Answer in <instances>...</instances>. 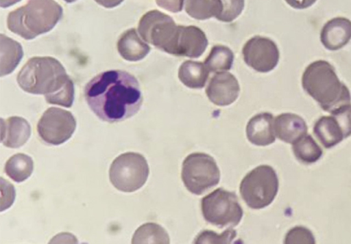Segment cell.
Returning a JSON list of instances; mask_svg holds the SVG:
<instances>
[{"instance_id":"5b68a950","label":"cell","mask_w":351,"mask_h":244,"mask_svg":"<svg viewBox=\"0 0 351 244\" xmlns=\"http://www.w3.org/2000/svg\"><path fill=\"white\" fill-rule=\"evenodd\" d=\"M138 32L145 42L158 49L178 56L180 25L172 18L157 10L146 12L141 18Z\"/></svg>"},{"instance_id":"4fadbf2b","label":"cell","mask_w":351,"mask_h":244,"mask_svg":"<svg viewBox=\"0 0 351 244\" xmlns=\"http://www.w3.org/2000/svg\"><path fill=\"white\" fill-rule=\"evenodd\" d=\"M239 84L236 77L228 72H218L210 79L206 90L213 103L226 106L234 103L239 94Z\"/></svg>"},{"instance_id":"4dcf8cb0","label":"cell","mask_w":351,"mask_h":244,"mask_svg":"<svg viewBox=\"0 0 351 244\" xmlns=\"http://www.w3.org/2000/svg\"><path fill=\"white\" fill-rule=\"evenodd\" d=\"M317 0H285L287 4L295 9H306L313 5Z\"/></svg>"},{"instance_id":"5bb4252c","label":"cell","mask_w":351,"mask_h":244,"mask_svg":"<svg viewBox=\"0 0 351 244\" xmlns=\"http://www.w3.org/2000/svg\"><path fill=\"white\" fill-rule=\"evenodd\" d=\"M351 40V21L344 17H335L327 21L320 33V40L330 51H337Z\"/></svg>"},{"instance_id":"d4e9b609","label":"cell","mask_w":351,"mask_h":244,"mask_svg":"<svg viewBox=\"0 0 351 244\" xmlns=\"http://www.w3.org/2000/svg\"><path fill=\"white\" fill-rule=\"evenodd\" d=\"M166 230L155 223H147L141 226L134 232L132 243H169Z\"/></svg>"},{"instance_id":"d6a6232c","label":"cell","mask_w":351,"mask_h":244,"mask_svg":"<svg viewBox=\"0 0 351 244\" xmlns=\"http://www.w3.org/2000/svg\"><path fill=\"white\" fill-rule=\"evenodd\" d=\"M20 1L21 0H1L0 4L1 8H8Z\"/></svg>"},{"instance_id":"30bf717a","label":"cell","mask_w":351,"mask_h":244,"mask_svg":"<svg viewBox=\"0 0 351 244\" xmlns=\"http://www.w3.org/2000/svg\"><path fill=\"white\" fill-rule=\"evenodd\" d=\"M76 128L73 114L58 107L47 109L37 124L41 139L51 145H60L71 138Z\"/></svg>"},{"instance_id":"52a82bcc","label":"cell","mask_w":351,"mask_h":244,"mask_svg":"<svg viewBox=\"0 0 351 244\" xmlns=\"http://www.w3.org/2000/svg\"><path fill=\"white\" fill-rule=\"evenodd\" d=\"M181 176L188 191L202 195L219 183L220 171L213 157L194 152L184 160Z\"/></svg>"},{"instance_id":"ffe728a7","label":"cell","mask_w":351,"mask_h":244,"mask_svg":"<svg viewBox=\"0 0 351 244\" xmlns=\"http://www.w3.org/2000/svg\"><path fill=\"white\" fill-rule=\"evenodd\" d=\"M209 72L204 63L187 60L181 64L178 78L186 87L199 89L204 87Z\"/></svg>"},{"instance_id":"83f0119b","label":"cell","mask_w":351,"mask_h":244,"mask_svg":"<svg viewBox=\"0 0 351 244\" xmlns=\"http://www.w3.org/2000/svg\"><path fill=\"white\" fill-rule=\"evenodd\" d=\"M237 232L232 229H227L223 233L218 234L213 231L204 230L195 239L194 243H231L236 237Z\"/></svg>"},{"instance_id":"8992f818","label":"cell","mask_w":351,"mask_h":244,"mask_svg":"<svg viewBox=\"0 0 351 244\" xmlns=\"http://www.w3.org/2000/svg\"><path fill=\"white\" fill-rule=\"evenodd\" d=\"M278 178L269 165H259L247 173L240 184V193L253 209L263 208L274 200L278 190Z\"/></svg>"},{"instance_id":"e0dca14e","label":"cell","mask_w":351,"mask_h":244,"mask_svg":"<svg viewBox=\"0 0 351 244\" xmlns=\"http://www.w3.org/2000/svg\"><path fill=\"white\" fill-rule=\"evenodd\" d=\"M31 135V126L24 118L10 117L1 119V141L6 147L16 148L24 145Z\"/></svg>"},{"instance_id":"7c38bea8","label":"cell","mask_w":351,"mask_h":244,"mask_svg":"<svg viewBox=\"0 0 351 244\" xmlns=\"http://www.w3.org/2000/svg\"><path fill=\"white\" fill-rule=\"evenodd\" d=\"M245 62L260 72H268L278 64L280 53L271 39L256 36L248 40L242 49Z\"/></svg>"},{"instance_id":"9a60e30c","label":"cell","mask_w":351,"mask_h":244,"mask_svg":"<svg viewBox=\"0 0 351 244\" xmlns=\"http://www.w3.org/2000/svg\"><path fill=\"white\" fill-rule=\"evenodd\" d=\"M274 121L273 115L268 112L253 116L246 126V135L250 142L261 146L274 143L276 140Z\"/></svg>"},{"instance_id":"7402d4cb","label":"cell","mask_w":351,"mask_h":244,"mask_svg":"<svg viewBox=\"0 0 351 244\" xmlns=\"http://www.w3.org/2000/svg\"><path fill=\"white\" fill-rule=\"evenodd\" d=\"M5 172L16 182H23L32 174L34 170L32 159L23 153L12 156L5 163Z\"/></svg>"},{"instance_id":"ba28073f","label":"cell","mask_w":351,"mask_h":244,"mask_svg":"<svg viewBox=\"0 0 351 244\" xmlns=\"http://www.w3.org/2000/svg\"><path fill=\"white\" fill-rule=\"evenodd\" d=\"M149 173L145 158L136 152H125L112 163L109 178L112 185L123 192H133L145 183Z\"/></svg>"},{"instance_id":"4316f807","label":"cell","mask_w":351,"mask_h":244,"mask_svg":"<svg viewBox=\"0 0 351 244\" xmlns=\"http://www.w3.org/2000/svg\"><path fill=\"white\" fill-rule=\"evenodd\" d=\"M185 11L190 16L197 20L215 16V8L211 0H186Z\"/></svg>"},{"instance_id":"603a6c76","label":"cell","mask_w":351,"mask_h":244,"mask_svg":"<svg viewBox=\"0 0 351 244\" xmlns=\"http://www.w3.org/2000/svg\"><path fill=\"white\" fill-rule=\"evenodd\" d=\"M292 149L296 159L305 164L318 161L322 155V150L311 135L306 134L292 144Z\"/></svg>"},{"instance_id":"7a4b0ae2","label":"cell","mask_w":351,"mask_h":244,"mask_svg":"<svg viewBox=\"0 0 351 244\" xmlns=\"http://www.w3.org/2000/svg\"><path fill=\"white\" fill-rule=\"evenodd\" d=\"M17 82L25 92L45 95L49 104L71 107L74 85L62 64L52 57H34L21 68Z\"/></svg>"},{"instance_id":"f1b7e54d","label":"cell","mask_w":351,"mask_h":244,"mask_svg":"<svg viewBox=\"0 0 351 244\" xmlns=\"http://www.w3.org/2000/svg\"><path fill=\"white\" fill-rule=\"evenodd\" d=\"M285 243H315L313 233L303 226H296L291 229L286 234Z\"/></svg>"},{"instance_id":"ac0fdd59","label":"cell","mask_w":351,"mask_h":244,"mask_svg":"<svg viewBox=\"0 0 351 244\" xmlns=\"http://www.w3.org/2000/svg\"><path fill=\"white\" fill-rule=\"evenodd\" d=\"M276 136L280 140L293 144L307 134V126L304 119L297 114L284 113L278 115L274 121Z\"/></svg>"},{"instance_id":"cb8c5ba5","label":"cell","mask_w":351,"mask_h":244,"mask_svg":"<svg viewBox=\"0 0 351 244\" xmlns=\"http://www.w3.org/2000/svg\"><path fill=\"white\" fill-rule=\"evenodd\" d=\"M233 60L234 54L228 47L215 45L206 58L204 64L210 72H218L229 70Z\"/></svg>"},{"instance_id":"d6986e66","label":"cell","mask_w":351,"mask_h":244,"mask_svg":"<svg viewBox=\"0 0 351 244\" xmlns=\"http://www.w3.org/2000/svg\"><path fill=\"white\" fill-rule=\"evenodd\" d=\"M138 33L134 28L130 29L123 33L117 42L119 53L128 61H139L150 51L149 46Z\"/></svg>"},{"instance_id":"2e32d148","label":"cell","mask_w":351,"mask_h":244,"mask_svg":"<svg viewBox=\"0 0 351 244\" xmlns=\"http://www.w3.org/2000/svg\"><path fill=\"white\" fill-rule=\"evenodd\" d=\"M204 32L194 25H180L178 56L197 58L204 52L208 46Z\"/></svg>"},{"instance_id":"6da1fadb","label":"cell","mask_w":351,"mask_h":244,"mask_svg":"<svg viewBox=\"0 0 351 244\" xmlns=\"http://www.w3.org/2000/svg\"><path fill=\"white\" fill-rule=\"evenodd\" d=\"M84 97L94 113L110 123L134 116L143 103L137 79L120 70H107L93 77L85 87Z\"/></svg>"},{"instance_id":"277c9868","label":"cell","mask_w":351,"mask_h":244,"mask_svg":"<svg viewBox=\"0 0 351 244\" xmlns=\"http://www.w3.org/2000/svg\"><path fill=\"white\" fill-rule=\"evenodd\" d=\"M62 13V8L54 0H29L25 5L9 13L7 25L13 33L32 40L51 30Z\"/></svg>"},{"instance_id":"836d02e7","label":"cell","mask_w":351,"mask_h":244,"mask_svg":"<svg viewBox=\"0 0 351 244\" xmlns=\"http://www.w3.org/2000/svg\"><path fill=\"white\" fill-rule=\"evenodd\" d=\"M64 1L67 3H73V2L75 1L76 0H64Z\"/></svg>"},{"instance_id":"484cf974","label":"cell","mask_w":351,"mask_h":244,"mask_svg":"<svg viewBox=\"0 0 351 244\" xmlns=\"http://www.w3.org/2000/svg\"><path fill=\"white\" fill-rule=\"evenodd\" d=\"M215 8V17L222 22H231L239 16L243 8L244 0H211Z\"/></svg>"},{"instance_id":"3957f363","label":"cell","mask_w":351,"mask_h":244,"mask_svg":"<svg viewBox=\"0 0 351 244\" xmlns=\"http://www.w3.org/2000/svg\"><path fill=\"white\" fill-rule=\"evenodd\" d=\"M304 91L330 114L351 104V95L347 86L340 81L334 67L325 60L311 63L302 77Z\"/></svg>"},{"instance_id":"9c48e42d","label":"cell","mask_w":351,"mask_h":244,"mask_svg":"<svg viewBox=\"0 0 351 244\" xmlns=\"http://www.w3.org/2000/svg\"><path fill=\"white\" fill-rule=\"evenodd\" d=\"M201 207L205 220L219 228L237 226L243 214L237 195L222 188L204 197Z\"/></svg>"},{"instance_id":"1f68e13d","label":"cell","mask_w":351,"mask_h":244,"mask_svg":"<svg viewBox=\"0 0 351 244\" xmlns=\"http://www.w3.org/2000/svg\"><path fill=\"white\" fill-rule=\"evenodd\" d=\"M98 4L106 8H112L120 5L124 0H95Z\"/></svg>"},{"instance_id":"8fae6325","label":"cell","mask_w":351,"mask_h":244,"mask_svg":"<svg viewBox=\"0 0 351 244\" xmlns=\"http://www.w3.org/2000/svg\"><path fill=\"white\" fill-rule=\"evenodd\" d=\"M313 133L326 148H330L351 135V104L315 122Z\"/></svg>"},{"instance_id":"44dd1931","label":"cell","mask_w":351,"mask_h":244,"mask_svg":"<svg viewBox=\"0 0 351 244\" xmlns=\"http://www.w3.org/2000/svg\"><path fill=\"white\" fill-rule=\"evenodd\" d=\"M1 77L11 73L19 64L23 55L19 42L1 34Z\"/></svg>"},{"instance_id":"f546056e","label":"cell","mask_w":351,"mask_h":244,"mask_svg":"<svg viewBox=\"0 0 351 244\" xmlns=\"http://www.w3.org/2000/svg\"><path fill=\"white\" fill-rule=\"evenodd\" d=\"M157 5L169 12H178L182 11L184 0H156Z\"/></svg>"}]
</instances>
